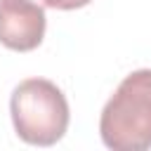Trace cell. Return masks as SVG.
<instances>
[{"label":"cell","instance_id":"6da1fadb","mask_svg":"<svg viewBox=\"0 0 151 151\" xmlns=\"http://www.w3.org/2000/svg\"><path fill=\"white\" fill-rule=\"evenodd\" d=\"M99 134L113 151L151 149V68L123 78L101 111Z\"/></svg>","mask_w":151,"mask_h":151},{"label":"cell","instance_id":"7a4b0ae2","mask_svg":"<svg viewBox=\"0 0 151 151\" xmlns=\"http://www.w3.org/2000/svg\"><path fill=\"white\" fill-rule=\"evenodd\" d=\"M17 134L33 146L57 144L68 127V101L64 92L45 78L19 83L9 99Z\"/></svg>","mask_w":151,"mask_h":151},{"label":"cell","instance_id":"3957f363","mask_svg":"<svg viewBox=\"0 0 151 151\" xmlns=\"http://www.w3.org/2000/svg\"><path fill=\"white\" fill-rule=\"evenodd\" d=\"M47 17L40 0H0V42L14 52H31L45 38Z\"/></svg>","mask_w":151,"mask_h":151},{"label":"cell","instance_id":"277c9868","mask_svg":"<svg viewBox=\"0 0 151 151\" xmlns=\"http://www.w3.org/2000/svg\"><path fill=\"white\" fill-rule=\"evenodd\" d=\"M40 2L52 9H80V7L90 5L92 0H40Z\"/></svg>","mask_w":151,"mask_h":151}]
</instances>
